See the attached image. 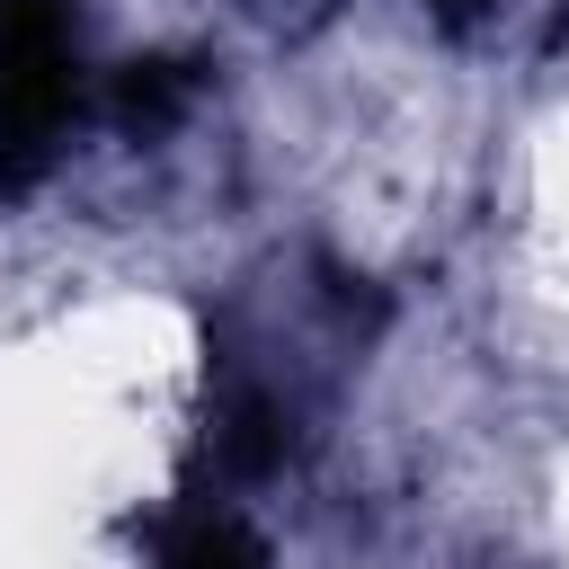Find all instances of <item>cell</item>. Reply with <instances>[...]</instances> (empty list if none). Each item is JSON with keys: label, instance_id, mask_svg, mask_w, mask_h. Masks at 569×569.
Listing matches in <instances>:
<instances>
[{"label": "cell", "instance_id": "cell-1", "mask_svg": "<svg viewBox=\"0 0 569 569\" xmlns=\"http://www.w3.org/2000/svg\"><path fill=\"white\" fill-rule=\"evenodd\" d=\"M169 569H249V542L231 525H187L178 551H169Z\"/></svg>", "mask_w": 569, "mask_h": 569}]
</instances>
